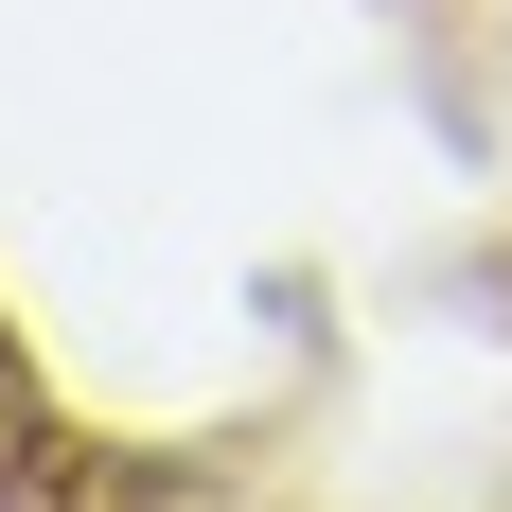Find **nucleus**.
Segmentation results:
<instances>
[{
  "label": "nucleus",
  "mask_w": 512,
  "mask_h": 512,
  "mask_svg": "<svg viewBox=\"0 0 512 512\" xmlns=\"http://www.w3.org/2000/svg\"><path fill=\"white\" fill-rule=\"evenodd\" d=\"M53 512H248L230 477H195V460H71V495Z\"/></svg>",
  "instance_id": "1"
}]
</instances>
